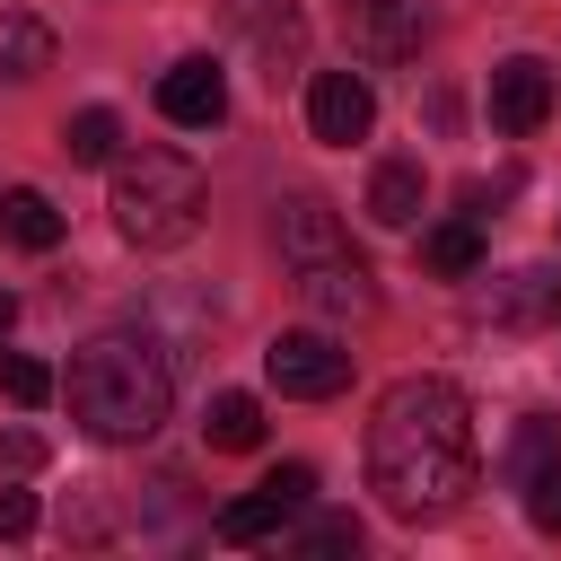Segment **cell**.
<instances>
[{"instance_id":"24","label":"cell","mask_w":561,"mask_h":561,"mask_svg":"<svg viewBox=\"0 0 561 561\" xmlns=\"http://www.w3.org/2000/svg\"><path fill=\"white\" fill-rule=\"evenodd\" d=\"M0 465H9V473H35V465H44V438H35V430H9V438H0Z\"/></svg>"},{"instance_id":"23","label":"cell","mask_w":561,"mask_h":561,"mask_svg":"<svg viewBox=\"0 0 561 561\" xmlns=\"http://www.w3.org/2000/svg\"><path fill=\"white\" fill-rule=\"evenodd\" d=\"M35 535V491H0V543H26Z\"/></svg>"},{"instance_id":"19","label":"cell","mask_w":561,"mask_h":561,"mask_svg":"<svg viewBox=\"0 0 561 561\" xmlns=\"http://www.w3.org/2000/svg\"><path fill=\"white\" fill-rule=\"evenodd\" d=\"M552 456H561V421L526 412V421H517V447H508V473L526 482V473H535V465H552Z\"/></svg>"},{"instance_id":"3","label":"cell","mask_w":561,"mask_h":561,"mask_svg":"<svg viewBox=\"0 0 561 561\" xmlns=\"http://www.w3.org/2000/svg\"><path fill=\"white\" fill-rule=\"evenodd\" d=\"M202 210H210V184H202V167L184 149H131V158H114V228L131 245L167 254V245H184L202 228Z\"/></svg>"},{"instance_id":"17","label":"cell","mask_w":561,"mask_h":561,"mask_svg":"<svg viewBox=\"0 0 561 561\" xmlns=\"http://www.w3.org/2000/svg\"><path fill=\"white\" fill-rule=\"evenodd\" d=\"M421 263H430L438 280H465V272H482V228H473V219H438V228L421 237Z\"/></svg>"},{"instance_id":"10","label":"cell","mask_w":561,"mask_h":561,"mask_svg":"<svg viewBox=\"0 0 561 561\" xmlns=\"http://www.w3.org/2000/svg\"><path fill=\"white\" fill-rule=\"evenodd\" d=\"M543 114H552V70H543L535 53L500 61V70H491V123H500L508 140H526V131H543Z\"/></svg>"},{"instance_id":"25","label":"cell","mask_w":561,"mask_h":561,"mask_svg":"<svg viewBox=\"0 0 561 561\" xmlns=\"http://www.w3.org/2000/svg\"><path fill=\"white\" fill-rule=\"evenodd\" d=\"M9 324H18V298H9V289H0V333H9Z\"/></svg>"},{"instance_id":"5","label":"cell","mask_w":561,"mask_h":561,"mask_svg":"<svg viewBox=\"0 0 561 561\" xmlns=\"http://www.w3.org/2000/svg\"><path fill=\"white\" fill-rule=\"evenodd\" d=\"M307 500H316V465H272L245 500H228V508L210 517V535H219V543H263V535H280Z\"/></svg>"},{"instance_id":"11","label":"cell","mask_w":561,"mask_h":561,"mask_svg":"<svg viewBox=\"0 0 561 561\" xmlns=\"http://www.w3.org/2000/svg\"><path fill=\"white\" fill-rule=\"evenodd\" d=\"M298 298H307L316 316H368V307H377V280H368V263L342 245V254H324V263H298Z\"/></svg>"},{"instance_id":"16","label":"cell","mask_w":561,"mask_h":561,"mask_svg":"<svg viewBox=\"0 0 561 561\" xmlns=\"http://www.w3.org/2000/svg\"><path fill=\"white\" fill-rule=\"evenodd\" d=\"M202 438H210L219 456H245V447H263V403H254V394H210V412H202Z\"/></svg>"},{"instance_id":"20","label":"cell","mask_w":561,"mask_h":561,"mask_svg":"<svg viewBox=\"0 0 561 561\" xmlns=\"http://www.w3.org/2000/svg\"><path fill=\"white\" fill-rule=\"evenodd\" d=\"M298 552H316V561H333V552H359V517H351V508H324V517H307V526H298Z\"/></svg>"},{"instance_id":"18","label":"cell","mask_w":561,"mask_h":561,"mask_svg":"<svg viewBox=\"0 0 561 561\" xmlns=\"http://www.w3.org/2000/svg\"><path fill=\"white\" fill-rule=\"evenodd\" d=\"M114 140H123V123H114V105H79V114L61 123V149H70L79 167H105V158H114Z\"/></svg>"},{"instance_id":"2","label":"cell","mask_w":561,"mask_h":561,"mask_svg":"<svg viewBox=\"0 0 561 561\" xmlns=\"http://www.w3.org/2000/svg\"><path fill=\"white\" fill-rule=\"evenodd\" d=\"M61 394H70V421L96 447H140L175 412V368H167V351L149 333H96L70 359V386Z\"/></svg>"},{"instance_id":"6","label":"cell","mask_w":561,"mask_h":561,"mask_svg":"<svg viewBox=\"0 0 561 561\" xmlns=\"http://www.w3.org/2000/svg\"><path fill=\"white\" fill-rule=\"evenodd\" d=\"M342 26H351V53L394 70L430 44V0H342Z\"/></svg>"},{"instance_id":"21","label":"cell","mask_w":561,"mask_h":561,"mask_svg":"<svg viewBox=\"0 0 561 561\" xmlns=\"http://www.w3.org/2000/svg\"><path fill=\"white\" fill-rule=\"evenodd\" d=\"M0 394H9V403H26V412H35V403H53V368H44V359H26V351H0Z\"/></svg>"},{"instance_id":"9","label":"cell","mask_w":561,"mask_h":561,"mask_svg":"<svg viewBox=\"0 0 561 561\" xmlns=\"http://www.w3.org/2000/svg\"><path fill=\"white\" fill-rule=\"evenodd\" d=\"M158 114H167L175 131H210V123L228 114V70H219L210 53H193V61H175V70L158 79Z\"/></svg>"},{"instance_id":"1","label":"cell","mask_w":561,"mask_h":561,"mask_svg":"<svg viewBox=\"0 0 561 561\" xmlns=\"http://www.w3.org/2000/svg\"><path fill=\"white\" fill-rule=\"evenodd\" d=\"M368 482L403 526L447 517L473 491V403L447 377H394L368 412Z\"/></svg>"},{"instance_id":"13","label":"cell","mask_w":561,"mask_h":561,"mask_svg":"<svg viewBox=\"0 0 561 561\" xmlns=\"http://www.w3.org/2000/svg\"><path fill=\"white\" fill-rule=\"evenodd\" d=\"M35 70H53V26L26 9H0V88H26Z\"/></svg>"},{"instance_id":"7","label":"cell","mask_w":561,"mask_h":561,"mask_svg":"<svg viewBox=\"0 0 561 561\" xmlns=\"http://www.w3.org/2000/svg\"><path fill=\"white\" fill-rule=\"evenodd\" d=\"M228 26H237V44L263 61L272 88H280L289 70H307V18H298L289 0H228Z\"/></svg>"},{"instance_id":"8","label":"cell","mask_w":561,"mask_h":561,"mask_svg":"<svg viewBox=\"0 0 561 561\" xmlns=\"http://www.w3.org/2000/svg\"><path fill=\"white\" fill-rule=\"evenodd\" d=\"M307 131H316L324 149L368 140V131H377V88H368L359 70H316V79H307Z\"/></svg>"},{"instance_id":"4","label":"cell","mask_w":561,"mask_h":561,"mask_svg":"<svg viewBox=\"0 0 561 561\" xmlns=\"http://www.w3.org/2000/svg\"><path fill=\"white\" fill-rule=\"evenodd\" d=\"M263 377H272L280 394H298V403H324V394L351 386V351H342L333 333L298 324V333H272V342H263Z\"/></svg>"},{"instance_id":"12","label":"cell","mask_w":561,"mask_h":561,"mask_svg":"<svg viewBox=\"0 0 561 561\" xmlns=\"http://www.w3.org/2000/svg\"><path fill=\"white\" fill-rule=\"evenodd\" d=\"M342 245H351V237H342L333 202H316V193L280 202V254H289V272H298V263H324V254H342Z\"/></svg>"},{"instance_id":"14","label":"cell","mask_w":561,"mask_h":561,"mask_svg":"<svg viewBox=\"0 0 561 561\" xmlns=\"http://www.w3.org/2000/svg\"><path fill=\"white\" fill-rule=\"evenodd\" d=\"M421 193H430V184H421V158H386V167L368 175V219H377V228H412V219H421Z\"/></svg>"},{"instance_id":"22","label":"cell","mask_w":561,"mask_h":561,"mask_svg":"<svg viewBox=\"0 0 561 561\" xmlns=\"http://www.w3.org/2000/svg\"><path fill=\"white\" fill-rule=\"evenodd\" d=\"M526 517H535V526H543V535H561V456H552V465H535V473H526Z\"/></svg>"},{"instance_id":"15","label":"cell","mask_w":561,"mask_h":561,"mask_svg":"<svg viewBox=\"0 0 561 561\" xmlns=\"http://www.w3.org/2000/svg\"><path fill=\"white\" fill-rule=\"evenodd\" d=\"M0 237L26 245V254H53V245H61V210H53L35 184H9V193H0Z\"/></svg>"}]
</instances>
